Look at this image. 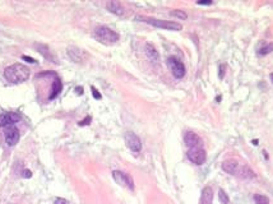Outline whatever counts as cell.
Segmentation results:
<instances>
[{"label": "cell", "instance_id": "1", "mask_svg": "<svg viewBox=\"0 0 273 204\" xmlns=\"http://www.w3.org/2000/svg\"><path fill=\"white\" fill-rule=\"evenodd\" d=\"M4 77L10 83H22L28 79L30 69L23 64H13L5 68Z\"/></svg>", "mask_w": 273, "mask_h": 204}, {"label": "cell", "instance_id": "2", "mask_svg": "<svg viewBox=\"0 0 273 204\" xmlns=\"http://www.w3.org/2000/svg\"><path fill=\"white\" fill-rule=\"evenodd\" d=\"M137 20L140 22H146L148 25L157 27V28H162V29H169V31H180L183 27L180 23L177 22H171V20H163V19H156V18H149V17H143V16H138Z\"/></svg>", "mask_w": 273, "mask_h": 204}, {"label": "cell", "instance_id": "3", "mask_svg": "<svg viewBox=\"0 0 273 204\" xmlns=\"http://www.w3.org/2000/svg\"><path fill=\"white\" fill-rule=\"evenodd\" d=\"M94 37L105 45H112L119 41V33L106 26H100L94 29Z\"/></svg>", "mask_w": 273, "mask_h": 204}, {"label": "cell", "instance_id": "4", "mask_svg": "<svg viewBox=\"0 0 273 204\" xmlns=\"http://www.w3.org/2000/svg\"><path fill=\"white\" fill-rule=\"evenodd\" d=\"M167 66L170 69V71L172 73V75L176 78V79H181L184 75H185V65L180 61L177 57L175 56H170L167 59Z\"/></svg>", "mask_w": 273, "mask_h": 204}, {"label": "cell", "instance_id": "5", "mask_svg": "<svg viewBox=\"0 0 273 204\" xmlns=\"http://www.w3.org/2000/svg\"><path fill=\"white\" fill-rule=\"evenodd\" d=\"M186 154H188V158L190 160V162L198 166L203 165L207 160V153L203 148H189Z\"/></svg>", "mask_w": 273, "mask_h": 204}, {"label": "cell", "instance_id": "6", "mask_svg": "<svg viewBox=\"0 0 273 204\" xmlns=\"http://www.w3.org/2000/svg\"><path fill=\"white\" fill-rule=\"evenodd\" d=\"M124 138H125L126 146H128V148L130 151L134 152V153L140 152V149H142V140L139 139V137L137 134H134L133 131H128V133H125Z\"/></svg>", "mask_w": 273, "mask_h": 204}, {"label": "cell", "instance_id": "7", "mask_svg": "<svg viewBox=\"0 0 273 204\" xmlns=\"http://www.w3.org/2000/svg\"><path fill=\"white\" fill-rule=\"evenodd\" d=\"M112 177H114V180L119 185L125 186V188H128L130 190H134V181H133V179L130 177L128 174L121 172V171H114L112 172Z\"/></svg>", "mask_w": 273, "mask_h": 204}, {"label": "cell", "instance_id": "8", "mask_svg": "<svg viewBox=\"0 0 273 204\" xmlns=\"http://www.w3.org/2000/svg\"><path fill=\"white\" fill-rule=\"evenodd\" d=\"M4 137H5V143H7V144H8L9 147H13V146H16L17 143L19 142L20 134H19V130L13 125V126L5 128Z\"/></svg>", "mask_w": 273, "mask_h": 204}, {"label": "cell", "instance_id": "9", "mask_svg": "<svg viewBox=\"0 0 273 204\" xmlns=\"http://www.w3.org/2000/svg\"><path fill=\"white\" fill-rule=\"evenodd\" d=\"M20 120V116L16 112H7L0 115V126L2 128H8V126H13L16 123H18Z\"/></svg>", "mask_w": 273, "mask_h": 204}, {"label": "cell", "instance_id": "10", "mask_svg": "<svg viewBox=\"0 0 273 204\" xmlns=\"http://www.w3.org/2000/svg\"><path fill=\"white\" fill-rule=\"evenodd\" d=\"M184 142L189 148H202V139L193 131H188L184 137Z\"/></svg>", "mask_w": 273, "mask_h": 204}, {"label": "cell", "instance_id": "11", "mask_svg": "<svg viewBox=\"0 0 273 204\" xmlns=\"http://www.w3.org/2000/svg\"><path fill=\"white\" fill-rule=\"evenodd\" d=\"M239 162L235 160H226L222 162V170L230 175H236L237 170H239Z\"/></svg>", "mask_w": 273, "mask_h": 204}, {"label": "cell", "instance_id": "12", "mask_svg": "<svg viewBox=\"0 0 273 204\" xmlns=\"http://www.w3.org/2000/svg\"><path fill=\"white\" fill-rule=\"evenodd\" d=\"M68 56L72 59L74 63H82L86 57L84 52H83L80 49H78V47H69L68 49Z\"/></svg>", "mask_w": 273, "mask_h": 204}, {"label": "cell", "instance_id": "13", "mask_svg": "<svg viewBox=\"0 0 273 204\" xmlns=\"http://www.w3.org/2000/svg\"><path fill=\"white\" fill-rule=\"evenodd\" d=\"M212 202H213V191H212V188H211V186H206L203 190H202L199 204H212Z\"/></svg>", "mask_w": 273, "mask_h": 204}, {"label": "cell", "instance_id": "14", "mask_svg": "<svg viewBox=\"0 0 273 204\" xmlns=\"http://www.w3.org/2000/svg\"><path fill=\"white\" fill-rule=\"evenodd\" d=\"M106 8H107V10L111 11V13L115 14V16H119V17L124 16V8L119 2H109L107 4H106Z\"/></svg>", "mask_w": 273, "mask_h": 204}, {"label": "cell", "instance_id": "15", "mask_svg": "<svg viewBox=\"0 0 273 204\" xmlns=\"http://www.w3.org/2000/svg\"><path fill=\"white\" fill-rule=\"evenodd\" d=\"M236 175L240 176V177H243V179H254V177H255L254 171H253L249 166H246V165L239 166V170H237V174H236Z\"/></svg>", "mask_w": 273, "mask_h": 204}, {"label": "cell", "instance_id": "16", "mask_svg": "<svg viewBox=\"0 0 273 204\" xmlns=\"http://www.w3.org/2000/svg\"><path fill=\"white\" fill-rule=\"evenodd\" d=\"M144 50H146V55L148 56V59L151 60L152 63H158V60H160V55H158V51L153 47L151 43H147L146 45V47H144Z\"/></svg>", "mask_w": 273, "mask_h": 204}, {"label": "cell", "instance_id": "17", "mask_svg": "<svg viewBox=\"0 0 273 204\" xmlns=\"http://www.w3.org/2000/svg\"><path fill=\"white\" fill-rule=\"evenodd\" d=\"M61 89H63V83H61L60 78L55 77V80L52 83V91H51V94L49 96V100H54L56 96L61 92Z\"/></svg>", "mask_w": 273, "mask_h": 204}, {"label": "cell", "instance_id": "18", "mask_svg": "<svg viewBox=\"0 0 273 204\" xmlns=\"http://www.w3.org/2000/svg\"><path fill=\"white\" fill-rule=\"evenodd\" d=\"M36 47L40 50V52L47 59V60H51V61H54V63H57L56 61V57L55 56H52V54H51V51L49 50V47H47L46 45H36Z\"/></svg>", "mask_w": 273, "mask_h": 204}, {"label": "cell", "instance_id": "19", "mask_svg": "<svg viewBox=\"0 0 273 204\" xmlns=\"http://www.w3.org/2000/svg\"><path fill=\"white\" fill-rule=\"evenodd\" d=\"M218 198H220L221 204H229V203H230L229 195L226 194V191L222 190V189H220V191H218Z\"/></svg>", "mask_w": 273, "mask_h": 204}, {"label": "cell", "instance_id": "20", "mask_svg": "<svg viewBox=\"0 0 273 204\" xmlns=\"http://www.w3.org/2000/svg\"><path fill=\"white\" fill-rule=\"evenodd\" d=\"M254 200H255V204H269V199L266 195H262V194L255 195Z\"/></svg>", "mask_w": 273, "mask_h": 204}, {"label": "cell", "instance_id": "21", "mask_svg": "<svg viewBox=\"0 0 273 204\" xmlns=\"http://www.w3.org/2000/svg\"><path fill=\"white\" fill-rule=\"evenodd\" d=\"M170 14H171L172 17L179 18V19H186V18H188V16H186V13H185L184 10H172Z\"/></svg>", "mask_w": 273, "mask_h": 204}, {"label": "cell", "instance_id": "22", "mask_svg": "<svg viewBox=\"0 0 273 204\" xmlns=\"http://www.w3.org/2000/svg\"><path fill=\"white\" fill-rule=\"evenodd\" d=\"M272 50H273V43H269V45L262 47V49L259 50V54H260V55H267V54H269Z\"/></svg>", "mask_w": 273, "mask_h": 204}, {"label": "cell", "instance_id": "23", "mask_svg": "<svg viewBox=\"0 0 273 204\" xmlns=\"http://www.w3.org/2000/svg\"><path fill=\"white\" fill-rule=\"evenodd\" d=\"M91 91H92V94H93L94 98H96V100H101L102 96H101V93L96 89V87H91Z\"/></svg>", "mask_w": 273, "mask_h": 204}, {"label": "cell", "instance_id": "24", "mask_svg": "<svg viewBox=\"0 0 273 204\" xmlns=\"http://www.w3.org/2000/svg\"><path fill=\"white\" fill-rule=\"evenodd\" d=\"M91 120H92V117H91V116H87V117H86L84 120H82V121H79V123H78V125H79V126H84V125H88V124L91 123Z\"/></svg>", "mask_w": 273, "mask_h": 204}, {"label": "cell", "instance_id": "25", "mask_svg": "<svg viewBox=\"0 0 273 204\" xmlns=\"http://www.w3.org/2000/svg\"><path fill=\"white\" fill-rule=\"evenodd\" d=\"M198 5H211L213 4L212 0H199V2H197Z\"/></svg>", "mask_w": 273, "mask_h": 204}, {"label": "cell", "instance_id": "26", "mask_svg": "<svg viewBox=\"0 0 273 204\" xmlns=\"http://www.w3.org/2000/svg\"><path fill=\"white\" fill-rule=\"evenodd\" d=\"M22 59H23V60H26V61H28V63H32V64L37 63L34 59H32V57H30V56H26V55H23V56H22Z\"/></svg>", "mask_w": 273, "mask_h": 204}, {"label": "cell", "instance_id": "27", "mask_svg": "<svg viewBox=\"0 0 273 204\" xmlns=\"http://www.w3.org/2000/svg\"><path fill=\"white\" fill-rule=\"evenodd\" d=\"M55 204H68V202L65 199H63V198H57L55 200Z\"/></svg>", "mask_w": 273, "mask_h": 204}, {"label": "cell", "instance_id": "28", "mask_svg": "<svg viewBox=\"0 0 273 204\" xmlns=\"http://www.w3.org/2000/svg\"><path fill=\"white\" fill-rule=\"evenodd\" d=\"M225 69H226V65H222L221 68H220V78H223V74H225Z\"/></svg>", "mask_w": 273, "mask_h": 204}, {"label": "cell", "instance_id": "29", "mask_svg": "<svg viewBox=\"0 0 273 204\" xmlns=\"http://www.w3.org/2000/svg\"><path fill=\"white\" fill-rule=\"evenodd\" d=\"M23 176H25V177H31V176H32V172H31L30 170H25V171H23Z\"/></svg>", "mask_w": 273, "mask_h": 204}, {"label": "cell", "instance_id": "30", "mask_svg": "<svg viewBox=\"0 0 273 204\" xmlns=\"http://www.w3.org/2000/svg\"><path fill=\"white\" fill-rule=\"evenodd\" d=\"M75 91H77V93H78V94H83V88L77 87V88H75Z\"/></svg>", "mask_w": 273, "mask_h": 204}, {"label": "cell", "instance_id": "31", "mask_svg": "<svg viewBox=\"0 0 273 204\" xmlns=\"http://www.w3.org/2000/svg\"><path fill=\"white\" fill-rule=\"evenodd\" d=\"M253 144H254V146H257V144H258V140H257V139H255V140H253Z\"/></svg>", "mask_w": 273, "mask_h": 204}, {"label": "cell", "instance_id": "32", "mask_svg": "<svg viewBox=\"0 0 273 204\" xmlns=\"http://www.w3.org/2000/svg\"><path fill=\"white\" fill-rule=\"evenodd\" d=\"M269 77H271V80H272V82H273V73H272V74H271V75H269Z\"/></svg>", "mask_w": 273, "mask_h": 204}]
</instances>
